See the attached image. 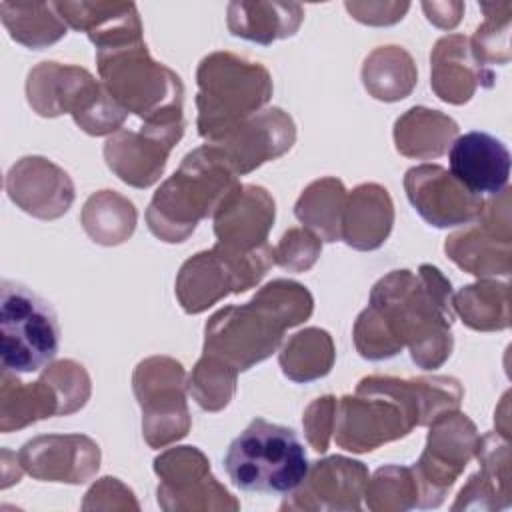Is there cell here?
<instances>
[{
    "mask_svg": "<svg viewBox=\"0 0 512 512\" xmlns=\"http://www.w3.org/2000/svg\"><path fill=\"white\" fill-rule=\"evenodd\" d=\"M62 174L60 168L50 164L46 158L38 156H26L18 164H14L6 176V192L12 202L20 200L22 196L30 194L32 190H38L34 198L26 204L24 212L34 214L38 218H56L62 212L68 210V204L54 198L52 194L44 192L48 182L58 178Z\"/></svg>",
    "mask_w": 512,
    "mask_h": 512,
    "instance_id": "cell-4",
    "label": "cell"
},
{
    "mask_svg": "<svg viewBox=\"0 0 512 512\" xmlns=\"http://www.w3.org/2000/svg\"><path fill=\"white\" fill-rule=\"evenodd\" d=\"M54 8V4H46L44 12L40 16H28L24 4L16 2H2L0 14L2 22L8 28L10 36L30 48H42L46 44H52L58 40L66 26L58 22V16H50L48 12Z\"/></svg>",
    "mask_w": 512,
    "mask_h": 512,
    "instance_id": "cell-5",
    "label": "cell"
},
{
    "mask_svg": "<svg viewBox=\"0 0 512 512\" xmlns=\"http://www.w3.org/2000/svg\"><path fill=\"white\" fill-rule=\"evenodd\" d=\"M60 326L50 302L12 280L0 284V360L14 374L46 368L58 354Z\"/></svg>",
    "mask_w": 512,
    "mask_h": 512,
    "instance_id": "cell-2",
    "label": "cell"
},
{
    "mask_svg": "<svg viewBox=\"0 0 512 512\" xmlns=\"http://www.w3.org/2000/svg\"><path fill=\"white\" fill-rule=\"evenodd\" d=\"M450 174L470 194H500L510 178V152L506 144L482 130L454 140L448 152Z\"/></svg>",
    "mask_w": 512,
    "mask_h": 512,
    "instance_id": "cell-3",
    "label": "cell"
},
{
    "mask_svg": "<svg viewBox=\"0 0 512 512\" xmlns=\"http://www.w3.org/2000/svg\"><path fill=\"white\" fill-rule=\"evenodd\" d=\"M224 470L244 492L290 494L304 484L310 462L294 428L254 418L228 444Z\"/></svg>",
    "mask_w": 512,
    "mask_h": 512,
    "instance_id": "cell-1",
    "label": "cell"
}]
</instances>
